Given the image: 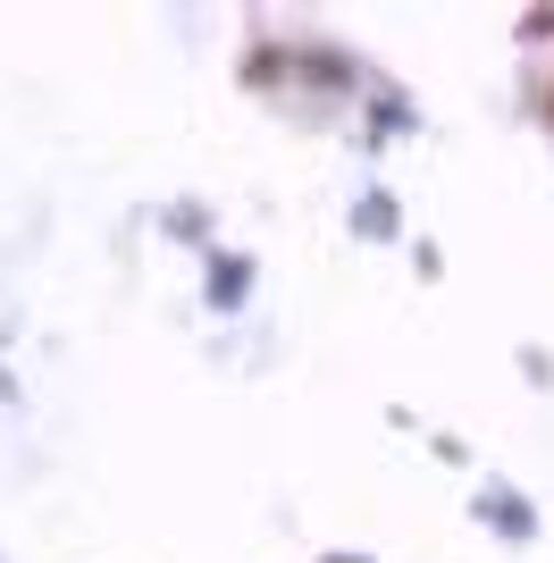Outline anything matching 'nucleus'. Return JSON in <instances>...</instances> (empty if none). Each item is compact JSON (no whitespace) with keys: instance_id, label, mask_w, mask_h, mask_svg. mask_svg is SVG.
<instances>
[]
</instances>
